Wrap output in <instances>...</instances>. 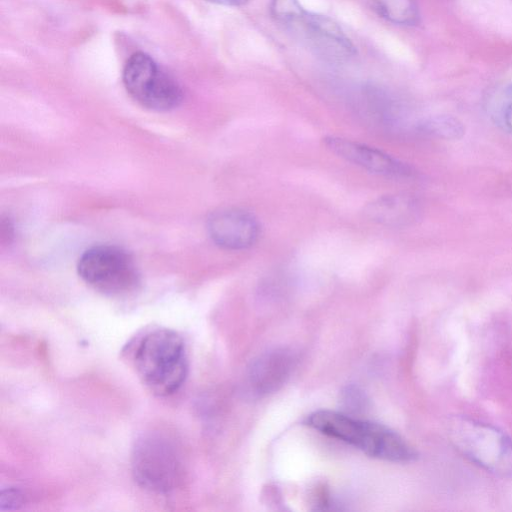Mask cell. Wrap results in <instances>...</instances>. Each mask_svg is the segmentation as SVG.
I'll return each instance as SVG.
<instances>
[{
  "instance_id": "6da1fadb",
  "label": "cell",
  "mask_w": 512,
  "mask_h": 512,
  "mask_svg": "<svg viewBox=\"0 0 512 512\" xmlns=\"http://www.w3.org/2000/svg\"><path fill=\"white\" fill-rule=\"evenodd\" d=\"M130 350L138 377L153 394L168 396L183 385L188 359L184 341L174 330L155 328L147 331Z\"/></svg>"
},
{
  "instance_id": "7a4b0ae2",
  "label": "cell",
  "mask_w": 512,
  "mask_h": 512,
  "mask_svg": "<svg viewBox=\"0 0 512 512\" xmlns=\"http://www.w3.org/2000/svg\"><path fill=\"white\" fill-rule=\"evenodd\" d=\"M305 424L329 437L346 442L370 457L392 461L410 462L416 451L405 439L390 428L345 413L319 410L307 416Z\"/></svg>"
},
{
  "instance_id": "3957f363",
  "label": "cell",
  "mask_w": 512,
  "mask_h": 512,
  "mask_svg": "<svg viewBox=\"0 0 512 512\" xmlns=\"http://www.w3.org/2000/svg\"><path fill=\"white\" fill-rule=\"evenodd\" d=\"M132 473L145 490L167 494L184 479V462L176 443L159 432L143 434L136 440L131 456Z\"/></svg>"
},
{
  "instance_id": "277c9868",
  "label": "cell",
  "mask_w": 512,
  "mask_h": 512,
  "mask_svg": "<svg viewBox=\"0 0 512 512\" xmlns=\"http://www.w3.org/2000/svg\"><path fill=\"white\" fill-rule=\"evenodd\" d=\"M448 436L464 457L486 471L501 475L512 472V441L498 428L455 417L448 425Z\"/></svg>"
},
{
  "instance_id": "5b68a950",
  "label": "cell",
  "mask_w": 512,
  "mask_h": 512,
  "mask_svg": "<svg viewBox=\"0 0 512 512\" xmlns=\"http://www.w3.org/2000/svg\"><path fill=\"white\" fill-rule=\"evenodd\" d=\"M122 80L128 94L141 106L153 111H169L183 99L177 81L148 54L135 52L127 59Z\"/></svg>"
},
{
  "instance_id": "8992f818",
  "label": "cell",
  "mask_w": 512,
  "mask_h": 512,
  "mask_svg": "<svg viewBox=\"0 0 512 512\" xmlns=\"http://www.w3.org/2000/svg\"><path fill=\"white\" fill-rule=\"evenodd\" d=\"M77 271L83 281L107 295L128 294L139 284L133 259L114 245H98L86 250L79 258Z\"/></svg>"
},
{
  "instance_id": "52a82bcc",
  "label": "cell",
  "mask_w": 512,
  "mask_h": 512,
  "mask_svg": "<svg viewBox=\"0 0 512 512\" xmlns=\"http://www.w3.org/2000/svg\"><path fill=\"white\" fill-rule=\"evenodd\" d=\"M317 56L332 63H344L356 49L342 28L331 18L316 13H304L289 27Z\"/></svg>"
},
{
  "instance_id": "ba28073f",
  "label": "cell",
  "mask_w": 512,
  "mask_h": 512,
  "mask_svg": "<svg viewBox=\"0 0 512 512\" xmlns=\"http://www.w3.org/2000/svg\"><path fill=\"white\" fill-rule=\"evenodd\" d=\"M324 145L340 158L369 172L396 179L415 176V170L408 164L366 144L328 136L324 138Z\"/></svg>"
},
{
  "instance_id": "9c48e42d",
  "label": "cell",
  "mask_w": 512,
  "mask_h": 512,
  "mask_svg": "<svg viewBox=\"0 0 512 512\" xmlns=\"http://www.w3.org/2000/svg\"><path fill=\"white\" fill-rule=\"evenodd\" d=\"M212 241L227 250H243L258 239L260 227L256 218L239 208H224L212 213L207 220Z\"/></svg>"
},
{
  "instance_id": "30bf717a",
  "label": "cell",
  "mask_w": 512,
  "mask_h": 512,
  "mask_svg": "<svg viewBox=\"0 0 512 512\" xmlns=\"http://www.w3.org/2000/svg\"><path fill=\"white\" fill-rule=\"evenodd\" d=\"M295 363L294 353L287 348H275L261 354L247 370L246 391L252 397L277 391L290 377Z\"/></svg>"
},
{
  "instance_id": "8fae6325",
  "label": "cell",
  "mask_w": 512,
  "mask_h": 512,
  "mask_svg": "<svg viewBox=\"0 0 512 512\" xmlns=\"http://www.w3.org/2000/svg\"><path fill=\"white\" fill-rule=\"evenodd\" d=\"M419 202L407 194H389L378 197L364 208V215L371 221L389 227H403L419 219Z\"/></svg>"
},
{
  "instance_id": "7c38bea8",
  "label": "cell",
  "mask_w": 512,
  "mask_h": 512,
  "mask_svg": "<svg viewBox=\"0 0 512 512\" xmlns=\"http://www.w3.org/2000/svg\"><path fill=\"white\" fill-rule=\"evenodd\" d=\"M355 103L359 112L377 126L389 129L399 122L400 110L397 102L387 90L378 85H364L357 94Z\"/></svg>"
},
{
  "instance_id": "4fadbf2b",
  "label": "cell",
  "mask_w": 512,
  "mask_h": 512,
  "mask_svg": "<svg viewBox=\"0 0 512 512\" xmlns=\"http://www.w3.org/2000/svg\"><path fill=\"white\" fill-rule=\"evenodd\" d=\"M374 10L387 21L402 26L419 22L420 13L416 0H371Z\"/></svg>"
},
{
  "instance_id": "5bb4252c",
  "label": "cell",
  "mask_w": 512,
  "mask_h": 512,
  "mask_svg": "<svg viewBox=\"0 0 512 512\" xmlns=\"http://www.w3.org/2000/svg\"><path fill=\"white\" fill-rule=\"evenodd\" d=\"M417 128L424 134L445 140L460 139L465 132L463 124L457 118L448 115L425 119L418 124Z\"/></svg>"
},
{
  "instance_id": "9a60e30c",
  "label": "cell",
  "mask_w": 512,
  "mask_h": 512,
  "mask_svg": "<svg viewBox=\"0 0 512 512\" xmlns=\"http://www.w3.org/2000/svg\"><path fill=\"white\" fill-rule=\"evenodd\" d=\"M304 11L298 0H271L270 3L271 15L286 27L295 22Z\"/></svg>"
},
{
  "instance_id": "2e32d148",
  "label": "cell",
  "mask_w": 512,
  "mask_h": 512,
  "mask_svg": "<svg viewBox=\"0 0 512 512\" xmlns=\"http://www.w3.org/2000/svg\"><path fill=\"white\" fill-rule=\"evenodd\" d=\"M496 118L497 122L512 134V83L503 91Z\"/></svg>"
},
{
  "instance_id": "e0dca14e",
  "label": "cell",
  "mask_w": 512,
  "mask_h": 512,
  "mask_svg": "<svg viewBox=\"0 0 512 512\" xmlns=\"http://www.w3.org/2000/svg\"><path fill=\"white\" fill-rule=\"evenodd\" d=\"M365 393L356 386H347L342 391V402L345 408L351 412H360L367 406Z\"/></svg>"
},
{
  "instance_id": "ac0fdd59",
  "label": "cell",
  "mask_w": 512,
  "mask_h": 512,
  "mask_svg": "<svg viewBox=\"0 0 512 512\" xmlns=\"http://www.w3.org/2000/svg\"><path fill=\"white\" fill-rule=\"evenodd\" d=\"M24 502L21 491L15 488L3 489L0 494V510L18 509Z\"/></svg>"
},
{
  "instance_id": "d6986e66",
  "label": "cell",
  "mask_w": 512,
  "mask_h": 512,
  "mask_svg": "<svg viewBox=\"0 0 512 512\" xmlns=\"http://www.w3.org/2000/svg\"><path fill=\"white\" fill-rule=\"evenodd\" d=\"M209 2H213L216 4H221L225 6H242L248 3L250 0H206Z\"/></svg>"
}]
</instances>
